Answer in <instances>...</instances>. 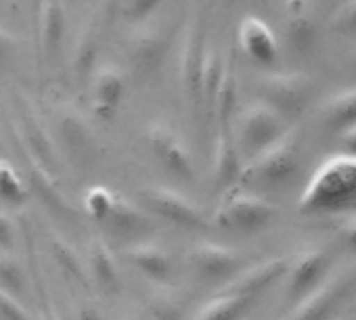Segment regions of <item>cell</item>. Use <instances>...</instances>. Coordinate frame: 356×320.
<instances>
[{
    "mask_svg": "<svg viewBox=\"0 0 356 320\" xmlns=\"http://www.w3.org/2000/svg\"><path fill=\"white\" fill-rule=\"evenodd\" d=\"M17 226L9 212L0 210V251H13L17 245Z\"/></svg>",
    "mask_w": 356,
    "mask_h": 320,
    "instance_id": "d590c367",
    "label": "cell"
},
{
    "mask_svg": "<svg viewBox=\"0 0 356 320\" xmlns=\"http://www.w3.org/2000/svg\"><path fill=\"white\" fill-rule=\"evenodd\" d=\"M113 201H115V193H111L107 187H90L86 193H84V210L86 214L97 220V222H105V218L109 216L111 208H113Z\"/></svg>",
    "mask_w": 356,
    "mask_h": 320,
    "instance_id": "4dcf8cb0",
    "label": "cell"
},
{
    "mask_svg": "<svg viewBox=\"0 0 356 320\" xmlns=\"http://www.w3.org/2000/svg\"><path fill=\"white\" fill-rule=\"evenodd\" d=\"M26 197L28 191L19 172L9 162H0V199L9 203H22Z\"/></svg>",
    "mask_w": 356,
    "mask_h": 320,
    "instance_id": "f546056e",
    "label": "cell"
},
{
    "mask_svg": "<svg viewBox=\"0 0 356 320\" xmlns=\"http://www.w3.org/2000/svg\"><path fill=\"white\" fill-rule=\"evenodd\" d=\"M103 224L111 228L113 233L134 235V233L151 230L155 226V216L145 205H138L136 201L124 195H115L113 208Z\"/></svg>",
    "mask_w": 356,
    "mask_h": 320,
    "instance_id": "44dd1931",
    "label": "cell"
},
{
    "mask_svg": "<svg viewBox=\"0 0 356 320\" xmlns=\"http://www.w3.org/2000/svg\"><path fill=\"white\" fill-rule=\"evenodd\" d=\"M61 130H63V138L76 149V151H82L84 155H86V146H88V142H86V134L82 132L84 128L80 126V121L76 119V117H65L63 121H61Z\"/></svg>",
    "mask_w": 356,
    "mask_h": 320,
    "instance_id": "836d02e7",
    "label": "cell"
},
{
    "mask_svg": "<svg viewBox=\"0 0 356 320\" xmlns=\"http://www.w3.org/2000/svg\"><path fill=\"white\" fill-rule=\"evenodd\" d=\"M331 28L339 32L356 30V0H346V3L333 13Z\"/></svg>",
    "mask_w": 356,
    "mask_h": 320,
    "instance_id": "e575fe53",
    "label": "cell"
},
{
    "mask_svg": "<svg viewBox=\"0 0 356 320\" xmlns=\"http://www.w3.org/2000/svg\"><path fill=\"white\" fill-rule=\"evenodd\" d=\"M260 92L262 101L277 109L283 117L300 113L310 96L312 84L302 74H266L260 78Z\"/></svg>",
    "mask_w": 356,
    "mask_h": 320,
    "instance_id": "30bf717a",
    "label": "cell"
},
{
    "mask_svg": "<svg viewBox=\"0 0 356 320\" xmlns=\"http://www.w3.org/2000/svg\"><path fill=\"white\" fill-rule=\"evenodd\" d=\"M28 272L22 260L13 251H0V287L15 293L17 297L28 289Z\"/></svg>",
    "mask_w": 356,
    "mask_h": 320,
    "instance_id": "f1b7e54d",
    "label": "cell"
},
{
    "mask_svg": "<svg viewBox=\"0 0 356 320\" xmlns=\"http://www.w3.org/2000/svg\"><path fill=\"white\" fill-rule=\"evenodd\" d=\"M17 53V38L7 30L0 26V65L9 63Z\"/></svg>",
    "mask_w": 356,
    "mask_h": 320,
    "instance_id": "74e56055",
    "label": "cell"
},
{
    "mask_svg": "<svg viewBox=\"0 0 356 320\" xmlns=\"http://www.w3.org/2000/svg\"><path fill=\"white\" fill-rule=\"evenodd\" d=\"M235 124L231 128H218L216 130V144H214V180L218 187H231L235 180L241 178V153L235 140L233 132Z\"/></svg>",
    "mask_w": 356,
    "mask_h": 320,
    "instance_id": "ffe728a7",
    "label": "cell"
},
{
    "mask_svg": "<svg viewBox=\"0 0 356 320\" xmlns=\"http://www.w3.org/2000/svg\"><path fill=\"white\" fill-rule=\"evenodd\" d=\"M331 268V253L321 245H308L287 262V295L298 301L306 295Z\"/></svg>",
    "mask_w": 356,
    "mask_h": 320,
    "instance_id": "7c38bea8",
    "label": "cell"
},
{
    "mask_svg": "<svg viewBox=\"0 0 356 320\" xmlns=\"http://www.w3.org/2000/svg\"><path fill=\"white\" fill-rule=\"evenodd\" d=\"M47 239H49V247H51V253L55 258V262L59 264V268L72 276L74 280H78L80 285H88V272H86V264L80 255V251L76 249L74 243H70L63 235L55 233V230H49L47 233Z\"/></svg>",
    "mask_w": 356,
    "mask_h": 320,
    "instance_id": "484cf974",
    "label": "cell"
},
{
    "mask_svg": "<svg viewBox=\"0 0 356 320\" xmlns=\"http://www.w3.org/2000/svg\"><path fill=\"white\" fill-rule=\"evenodd\" d=\"M298 132L285 130L273 144L248 159L239 180H256L266 185L289 180L298 170Z\"/></svg>",
    "mask_w": 356,
    "mask_h": 320,
    "instance_id": "3957f363",
    "label": "cell"
},
{
    "mask_svg": "<svg viewBox=\"0 0 356 320\" xmlns=\"http://www.w3.org/2000/svg\"><path fill=\"white\" fill-rule=\"evenodd\" d=\"M30 3H32V24H34V30H38L40 9H42V3H44V0H30Z\"/></svg>",
    "mask_w": 356,
    "mask_h": 320,
    "instance_id": "60d3db41",
    "label": "cell"
},
{
    "mask_svg": "<svg viewBox=\"0 0 356 320\" xmlns=\"http://www.w3.org/2000/svg\"><path fill=\"white\" fill-rule=\"evenodd\" d=\"M86 272L90 280H95V285L103 289L105 293L115 295L122 291V276H120L118 260L103 237H92L88 243Z\"/></svg>",
    "mask_w": 356,
    "mask_h": 320,
    "instance_id": "ac0fdd59",
    "label": "cell"
},
{
    "mask_svg": "<svg viewBox=\"0 0 356 320\" xmlns=\"http://www.w3.org/2000/svg\"><path fill=\"white\" fill-rule=\"evenodd\" d=\"M323 121L335 132L356 121V86L331 94L323 105Z\"/></svg>",
    "mask_w": 356,
    "mask_h": 320,
    "instance_id": "83f0119b",
    "label": "cell"
},
{
    "mask_svg": "<svg viewBox=\"0 0 356 320\" xmlns=\"http://www.w3.org/2000/svg\"><path fill=\"white\" fill-rule=\"evenodd\" d=\"M356 283V270L327 272L306 295H302L285 320H329L339 301Z\"/></svg>",
    "mask_w": 356,
    "mask_h": 320,
    "instance_id": "277c9868",
    "label": "cell"
},
{
    "mask_svg": "<svg viewBox=\"0 0 356 320\" xmlns=\"http://www.w3.org/2000/svg\"><path fill=\"white\" fill-rule=\"evenodd\" d=\"M239 47L252 61L260 65H275L279 59V42L275 32L266 22L254 15L243 17L239 24Z\"/></svg>",
    "mask_w": 356,
    "mask_h": 320,
    "instance_id": "e0dca14e",
    "label": "cell"
},
{
    "mask_svg": "<svg viewBox=\"0 0 356 320\" xmlns=\"http://www.w3.org/2000/svg\"><path fill=\"white\" fill-rule=\"evenodd\" d=\"M161 3L163 0H122L120 11L124 19L132 24H140V22H147L159 9Z\"/></svg>",
    "mask_w": 356,
    "mask_h": 320,
    "instance_id": "1f68e13d",
    "label": "cell"
},
{
    "mask_svg": "<svg viewBox=\"0 0 356 320\" xmlns=\"http://www.w3.org/2000/svg\"><path fill=\"white\" fill-rule=\"evenodd\" d=\"M341 220L337 224V233L343 239V243L356 251V210L354 212H341Z\"/></svg>",
    "mask_w": 356,
    "mask_h": 320,
    "instance_id": "8d00e7d4",
    "label": "cell"
},
{
    "mask_svg": "<svg viewBox=\"0 0 356 320\" xmlns=\"http://www.w3.org/2000/svg\"><path fill=\"white\" fill-rule=\"evenodd\" d=\"M287 38L298 51H308L314 42V19L308 0H287L285 3Z\"/></svg>",
    "mask_w": 356,
    "mask_h": 320,
    "instance_id": "d4e9b609",
    "label": "cell"
},
{
    "mask_svg": "<svg viewBox=\"0 0 356 320\" xmlns=\"http://www.w3.org/2000/svg\"><path fill=\"white\" fill-rule=\"evenodd\" d=\"M277 216V205L264 195L231 189L218 203L214 220L218 226L243 235H254L266 228Z\"/></svg>",
    "mask_w": 356,
    "mask_h": 320,
    "instance_id": "7a4b0ae2",
    "label": "cell"
},
{
    "mask_svg": "<svg viewBox=\"0 0 356 320\" xmlns=\"http://www.w3.org/2000/svg\"><path fill=\"white\" fill-rule=\"evenodd\" d=\"M252 299L241 297L231 291H222L210 301H206L193 316L191 320H239L245 310L250 308Z\"/></svg>",
    "mask_w": 356,
    "mask_h": 320,
    "instance_id": "4316f807",
    "label": "cell"
},
{
    "mask_svg": "<svg viewBox=\"0 0 356 320\" xmlns=\"http://www.w3.org/2000/svg\"><path fill=\"white\" fill-rule=\"evenodd\" d=\"M15 107H17V126H19V140L17 144L28 151L32 157H36L44 168L55 166V151L49 132L44 130L42 121L34 113L32 105L24 94L15 96Z\"/></svg>",
    "mask_w": 356,
    "mask_h": 320,
    "instance_id": "5bb4252c",
    "label": "cell"
},
{
    "mask_svg": "<svg viewBox=\"0 0 356 320\" xmlns=\"http://www.w3.org/2000/svg\"><path fill=\"white\" fill-rule=\"evenodd\" d=\"M337 136H339V142L346 146V151L350 155H356V121L346 126L343 130H339Z\"/></svg>",
    "mask_w": 356,
    "mask_h": 320,
    "instance_id": "f35d334b",
    "label": "cell"
},
{
    "mask_svg": "<svg viewBox=\"0 0 356 320\" xmlns=\"http://www.w3.org/2000/svg\"><path fill=\"white\" fill-rule=\"evenodd\" d=\"M145 312L151 320H185L187 297L170 283L153 285L145 295Z\"/></svg>",
    "mask_w": 356,
    "mask_h": 320,
    "instance_id": "7402d4cb",
    "label": "cell"
},
{
    "mask_svg": "<svg viewBox=\"0 0 356 320\" xmlns=\"http://www.w3.org/2000/svg\"><path fill=\"white\" fill-rule=\"evenodd\" d=\"M354 57H356V53H354Z\"/></svg>",
    "mask_w": 356,
    "mask_h": 320,
    "instance_id": "7bdbcfd3",
    "label": "cell"
},
{
    "mask_svg": "<svg viewBox=\"0 0 356 320\" xmlns=\"http://www.w3.org/2000/svg\"><path fill=\"white\" fill-rule=\"evenodd\" d=\"M356 201V155H333L316 168L302 191L298 210L302 214L341 212Z\"/></svg>",
    "mask_w": 356,
    "mask_h": 320,
    "instance_id": "6da1fadb",
    "label": "cell"
},
{
    "mask_svg": "<svg viewBox=\"0 0 356 320\" xmlns=\"http://www.w3.org/2000/svg\"><path fill=\"white\" fill-rule=\"evenodd\" d=\"M233 132H235L239 153L254 157L256 153L273 144L285 132V119L268 103L256 101L239 113L237 130Z\"/></svg>",
    "mask_w": 356,
    "mask_h": 320,
    "instance_id": "5b68a950",
    "label": "cell"
},
{
    "mask_svg": "<svg viewBox=\"0 0 356 320\" xmlns=\"http://www.w3.org/2000/svg\"><path fill=\"white\" fill-rule=\"evenodd\" d=\"M19 151H22V155H24V159H26L28 180H30L32 187L36 189V193L40 195V199H42L49 208H53L55 212H59V214H72V205L67 203L65 195L61 193L59 185L55 183L51 170L44 168L36 157H32V155H30L28 151H24L22 146H19Z\"/></svg>",
    "mask_w": 356,
    "mask_h": 320,
    "instance_id": "603a6c76",
    "label": "cell"
},
{
    "mask_svg": "<svg viewBox=\"0 0 356 320\" xmlns=\"http://www.w3.org/2000/svg\"><path fill=\"white\" fill-rule=\"evenodd\" d=\"M65 34V11L61 0H44L40 9L36 42H38V63L44 65L59 51Z\"/></svg>",
    "mask_w": 356,
    "mask_h": 320,
    "instance_id": "d6986e66",
    "label": "cell"
},
{
    "mask_svg": "<svg viewBox=\"0 0 356 320\" xmlns=\"http://www.w3.org/2000/svg\"><path fill=\"white\" fill-rule=\"evenodd\" d=\"M172 42V32L163 26L145 28L130 36L126 51L128 61L138 78H149L159 69Z\"/></svg>",
    "mask_w": 356,
    "mask_h": 320,
    "instance_id": "8fae6325",
    "label": "cell"
},
{
    "mask_svg": "<svg viewBox=\"0 0 356 320\" xmlns=\"http://www.w3.org/2000/svg\"><path fill=\"white\" fill-rule=\"evenodd\" d=\"M189 264L200 280L210 285H227L245 266V260L241 251L231 245L216 241H200L189 251Z\"/></svg>",
    "mask_w": 356,
    "mask_h": 320,
    "instance_id": "9c48e42d",
    "label": "cell"
},
{
    "mask_svg": "<svg viewBox=\"0 0 356 320\" xmlns=\"http://www.w3.org/2000/svg\"><path fill=\"white\" fill-rule=\"evenodd\" d=\"M208 53V36L206 26L200 17H195L185 34L183 53H181V65H178V78L185 96L189 99L193 113L200 117L202 113V76H204V63Z\"/></svg>",
    "mask_w": 356,
    "mask_h": 320,
    "instance_id": "ba28073f",
    "label": "cell"
},
{
    "mask_svg": "<svg viewBox=\"0 0 356 320\" xmlns=\"http://www.w3.org/2000/svg\"><path fill=\"white\" fill-rule=\"evenodd\" d=\"M122 258L126 264H130L134 270H138L153 285H165V283H170V278L174 274L172 253L161 243H155V241L132 243L122 251Z\"/></svg>",
    "mask_w": 356,
    "mask_h": 320,
    "instance_id": "9a60e30c",
    "label": "cell"
},
{
    "mask_svg": "<svg viewBox=\"0 0 356 320\" xmlns=\"http://www.w3.org/2000/svg\"><path fill=\"white\" fill-rule=\"evenodd\" d=\"M126 92V80L124 74L111 65H99L88 78V96H90V111L97 117L109 119L115 115L118 107L122 105Z\"/></svg>",
    "mask_w": 356,
    "mask_h": 320,
    "instance_id": "4fadbf2b",
    "label": "cell"
},
{
    "mask_svg": "<svg viewBox=\"0 0 356 320\" xmlns=\"http://www.w3.org/2000/svg\"><path fill=\"white\" fill-rule=\"evenodd\" d=\"M101 30H103L101 22L97 17H92L84 26V30H82V34H80V38L76 42L74 78H76L78 84H86L90 74L97 67V57H99V47H101Z\"/></svg>",
    "mask_w": 356,
    "mask_h": 320,
    "instance_id": "cb8c5ba5",
    "label": "cell"
},
{
    "mask_svg": "<svg viewBox=\"0 0 356 320\" xmlns=\"http://www.w3.org/2000/svg\"><path fill=\"white\" fill-rule=\"evenodd\" d=\"M143 203L145 208L155 216L161 218L178 228L185 230H202L208 228V218L204 214V210L185 193L176 191L172 187H145L140 191Z\"/></svg>",
    "mask_w": 356,
    "mask_h": 320,
    "instance_id": "8992f818",
    "label": "cell"
},
{
    "mask_svg": "<svg viewBox=\"0 0 356 320\" xmlns=\"http://www.w3.org/2000/svg\"><path fill=\"white\" fill-rule=\"evenodd\" d=\"M329 320H335V318H329Z\"/></svg>",
    "mask_w": 356,
    "mask_h": 320,
    "instance_id": "b9f144b4",
    "label": "cell"
},
{
    "mask_svg": "<svg viewBox=\"0 0 356 320\" xmlns=\"http://www.w3.org/2000/svg\"><path fill=\"white\" fill-rule=\"evenodd\" d=\"M0 316L5 320H36L26 303L11 291L0 287Z\"/></svg>",
    "mask_w": 356,
    "mask_h": 320,
    "instance_id": "d6a6232c",
    "label": "cell"
},
{
    "mask_svg": "<svg viewBox=\"0 0 356 320\" xmlns=\"http://www.w3.org/2000/svg\"><path fill=\"white\" fill-rule=\"evenodd\" d=\"M147 142L149 149L153 151L155 159L159 166L174 178L191 183L195 178V164L193 155L183 140V136L178 134L170 124L165 121H153L147 128Z\"/></svg>",
    "mask_w": 356,
    "mask_h": 320,
    "instance_id": "52a82bcc",
    "label": "cell"
},
{
    "mask_svg": "<svg viewBox=\"0 0 356 320\" xmlns=\"http://www.w3.org/2000/svg\"><path fill=\"white\" fill-rule=\"evenodd\" d=\"M287 272V260L285 258H266L256 264L243 266L227 285L222 291L237 293L241 297L254 299L262 291H266L273 283H277Z\"/></svg>",
    "mask_w": 356,
    "mask_h": 320,
    "instance_id": "2e32d148",
    "label": "cell"
},
{
    "mask_svg": "<svg viewBox=\"0 0 356 320\" xmlns=\"http://www.w3.org/2000/svg\"><path fill=\"white\" fill-rule=\"evenodd\" d=\"M78 320H103V318H101V312L92 303L82 301L78 305Z\"/></svg>",
    "mask_w": 356,
    "mask_h": 320,
    "instance_id": "ab89813d",
    "label": "cell"
}]
</instances>
